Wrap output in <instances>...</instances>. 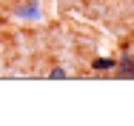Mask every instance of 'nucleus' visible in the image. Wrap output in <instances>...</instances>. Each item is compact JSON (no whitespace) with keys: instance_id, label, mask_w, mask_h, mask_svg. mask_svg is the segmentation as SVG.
Returning <instances> with one entry per match:
<instances>
[{"instance_id":"1","label":"nucleus","mask_w":134,"mask_h":126,"mask_svg":"<svg viewBox=\"0 0 134 126\" xmlns=\"http://www.w3.org/2000/svg\"><path fill=\"white\" fill-rule=\"evenodd\" d=\"M14 14H17L20 20H40V17H43V9H40L37 0H26L23 6L14 9Z\"/></svg>"},{"instance_id":"3","label":"nucleus","mask_w":134,"mask_h":126,"mask_svg":"<svg viewBox=\"0 0 134 126\" xmlns=\"http://www.w3.org/2000/svg\"><path fill=\"white\" fill-rule=\"evenodd\" d=\"M114 66H117V57H94L91 60V69L94 72H114Z\"/></svg>"},{"instance_id":"4","label":"nucleus","mask_w":134,"mask_h":126,"mask_svg":"<svg viewBox=\"0 0 134 126\" xmlns=\"http://www.w3.org/2000/svg\"><path fill=\"white\" fill-rule=\"evenodd\" d=\"M63 77H66V69L63 66H54L52 72H49V80H63Z\"/></svg>"},{"instance_id":"2","label":"nucleus","mask_w":134,"mask_h":126,"mask_svg":"<svg viewBox=\"0 0 134 126\" xmlns=\"http://www.w3.org/2000/svg\"><path fill=\"white\" fill-rule=\"evenodd\" d=\"M114 72H117L120 77H134V54H129V52H126V54L117 60Z\"/></svg>"}]
</instances>
